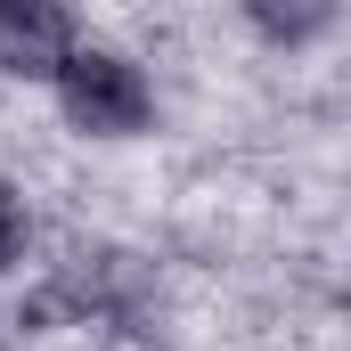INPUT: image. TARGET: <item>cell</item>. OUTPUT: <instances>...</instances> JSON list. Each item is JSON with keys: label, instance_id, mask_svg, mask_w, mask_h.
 I'll list each match as a JSON object with an SVG mask.
<instances>
[{"label": "cell", "instance_id": "obj_2", "mask_svg": "<svg viewBox=\"0 0 351 351\" xmlns=\"http://www.w3.org/2000/svg\"><path fill=\"white\" fill-rule=\"evenodd\" d=\"M49 90H58L66 131H82V139H139L156 123V74L106 41H74L66 66L49 74Z\"/></svg>", "mask_w": 351, "mask_h": 351}, {"label": "cell", "instance_id": "obj_5", "mask_svg": "<svg viewBox=\"0 0 351 351\" xmlns=\"http://www.w3.org/2000/svg\"><path fill=\"white\" fill-rule=\"evenodd\" d=\"M25 254H33V204H25V188L0 180V278L25 269Z\"/></svg>", "mask_w": 351, "mask_h": 351}, {"label": "cell", "instance_id": "obj_4", "mask_svg": "<svg viewBox=\"0 0 351 351\" xmlns=\"http://www.w3.org/2000/svg\"><path fill=\"white\" fill-rule=\"evenodd\" d=\"M245 25L262 33L269 49H302V41H319V33H335V8H327V0H302V8L254 0V8H245Z\"/></svg>", "mask_w": 351, "mask_h": 351}, {"label": "cell", "instance_id": "obj_1", "mask_svg": "<svg viewBox=\"0 0 351 351\" xmlns=\"http://www.w3.org/2000/svg\"><path fill=\"white\" fill-rule=\"evenodd\" d=\"M156 311V262L147 254H131V245H106V237H74L66 245V262L49 269L33 294H25V311H16V327H131L139 335V319Z\"/></svg>", "mask_w": 351, "mask_h": 351}, {"label": "cell", "instance_id": "obj_3", "mask_svg": "<svg viewBox=\"0 0 351 351\" xmlns=\"http://www.w3.org/2000/svg\"><path fill=\"white\" fill-rule=\"evenodd\" d=\"M74 41H82V25L66 8H49V0H0V74L49 82Z\"/></svg>", "mask_w": 351, "mask_h": 351}, {"label": "cell", "instance_id": "obj_6", "mask_svg": "<svg viewBox=\"0 0 351 351\" xmlns=\"http://www.w3.org/2000/svg\"><path fill=\"white\" fill-rule=\"evenodd\" d=\"M0 351H16V327H0Z\"/></svg>", "mask_w": 351, "mask_h": 351}]
</instances>
